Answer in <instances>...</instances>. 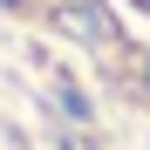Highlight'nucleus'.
I'll use <instances>...</instances> for the list:
<instances>
[{"label": "nucleus", "instance_id": "1", "mask_svg": "<svg viewBox=\"0 0 150 150\" xmlns=\"http://www.w3.org/2000/svg\"><path fill=\"white\" fill-rule=\"evenodd\" d=\"M62 21H68V34H89V41H103V34H109V21L96 14V7H68Z\"/></svg>", "mask_w": 150, "mask_h": 150}, {"label": "nucleus", "instance_id": "2", "mask_svg": "<svg viewBox=\"0 0 150 150\" xmlns=\"http://www.w3.org/2000/svg\"><path fill=\"white\" fill-rule=\"evenodd\" d=\"M0 7H7V14H21V7H28V0H0Z\"/></svg>", "mask_w": 150, "mask_h": 150}, {"label": "nucleus", "instance_id": "3", "mask_svg": "<svg viewBox=\"0 0 150 150\" xmlns=\"http://www.w3.org/2000/svg\"><path fill=\"white\" fill-rule=\"evenodd\" d=\"M143 89H150V62H143Z\"/></svg>", "mask_w": 150, "mask_h": 150}]
</instances>
